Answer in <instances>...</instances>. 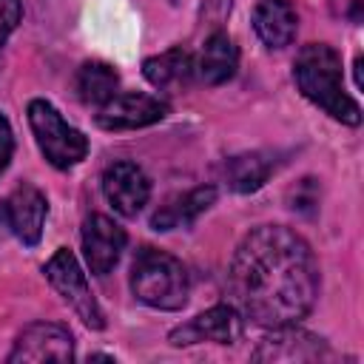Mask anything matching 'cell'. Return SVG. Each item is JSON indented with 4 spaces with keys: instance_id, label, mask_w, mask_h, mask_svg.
Returning a JSON list of instances; mask_svg holds the SVG:
<instances>
[{
    "instance_id": "cell-1",
    "label": "cell",
    "mask_w": 364,
    "mask_h": 364,
    "mask_svg": "<svg viewBox=\"0 0 364 364\" xmlns=\"http://www.w3.org/2000/svg\"><path fill=\"white\" fill-rule=\"evenodd\" d=\"M228 287L233 307L262 324L301 321L318 296V264L310 245L284 225H259L233 253Z\"/></svg>"
},
{
    "instance_id": "cell-2",
    "label": "cell",
    "mask_w": 364,
    "mask_h": 364,
    "mask_svg": "<svg viewBox=\"0 0 364 364\" xmlns=\"http://www.w3.org/2000/svg\"><path fill=\"white\" fill-rule=\"evenodd\" d=\"M293 77L299 91L318 105L324 114L344 125L361 122L358 102L344 91V74H341V57L327 43H310L296 54Z\"/></svg>"
},
{
    "instance_id": "cell-3",
    "label": "cell",
    "mask_w": 364,
    "mask_h": 364,
    "mask_svg": "<svg viewBox=\"0 0 364 364\" xmlns=\"http://www.w3.org/2000/svg\"><path fill=\"white\" fill-rule=\"evenodd\" d=\"M188 270L185 264L156 247H142L131 267L134 296L154 310H179L188 301Z\"/></svg>"
},
{
    "instance_id": "cell-4",
    "label": "cell",
    "mask_w": 364,
    "mask_h": 364,
    "mask_svg": "<svg viewBox=\"0 0 364 364\" xmlns=\"http://www.w3.org/2000/svg\"><path fill=\"white\" fill-rule=\"evenodd\" d=\"M28 125H31V134H34L43 156L60 171L74 168L88 154V139L77 128H71L60 117V111L46 100L28 102Z\"/></svg>"
},
{
    "instance_id": "cell-5",
    "label": "cell",
    "mask_w": 364,
    "mask_h": 364,
    "mask_svg": "<svg viewBox=\"0 0 364 364\" xmlns=\"http://www.w3.org/2000/svg\"><path fill=\"white\" fill-rule=\"evenodd\" d=\"M43 273L51 282V287L63 296V301L82 318V324H88L91 330H102L105 327V316H102L91 287H88V279H85V273H82V267H80V262L74 259L71 250L60 247L46 262Z\"/></svg>"
},
{
    "instance_id": "cell-6",
    "label": "cell",
    "mask_w": 364,
    "mask_h": 364,
    "mask_svg": "<svg viewBox=\"0 0 364 364\" xmlns=\"http://www.w3.org/2000/svg\"><path fill=\"white\" fill-rule=\"evenodd\" d=\"M46 213H48V202H46L43 191H37L28 182L17 185L11 193H6L0 199V225L28 247H34L40 242Z\"/></svg>"
},
{
    "instance_id": "cell-7",
    "label": "cell",
    "mask_w": 364,
    "mask_h": 364,
    "mask_svg": "<svg viewBox=\"0 0 364 364\" xmlns=\"http://www.w3.org/2000/svg\"><path fill=\"white\" fill-rule=\"evenodd\" d=\"M165 114H168L165 100L142 91H125V94H114L108 102L100 105L97 125L105 131H134L165 119Z\"/></svg>"
},
{
    "instance_id": "cell-8",
    "label": "cell",
    "mask_w": 364,
    "mask_h": 364,
    "mask_svg": "<svg viewBox=\"0 0 364 364\" xmlns=\"http://www.w3.org/2000/svg\"><path fill=\"white\" fill-rule=\"evenodd\" d=\"M242 330H245V316L233 304H216V307L199 313L196 318H191L188 324H179L168 336V341L173 347H185V344H196V341L233 344L242 338Z\"/></svg>"
},
{
    "instance_id": "cell-9",
    "label": "cell",
    "mask_w": 364,
    "mask_h": 364,
    "mask_svg": "<svg viewBox=\"0 0 364 364\" xmlns=\"http://www.w3.org/2000/svg\"><path fill=\"white\" fill-rule=\"evenodd\" d=\"M74 358V338L65 327L51 321L28 324L9 353V364H40V361H71Z\"/></svg>"
},
{
    "instance_id": "cell-10",
    "label": "cell",
    "mask_w": 364,
    "mask_h": 364,
    "mask_svg": "<svg viewBox=\"0 0 364 364\" xmlns=\"http://www.w3.org/2000/svg\"><path fill=\"white\" fill-rule=\"evenodd\" d=\"M270 330L273 333H267L253 350V361H321L330 355L324 338L299 330L296 324L270 327Z\"/></svg>"
},
{
    "instance_id": "cell-11",
    "label": "cell",
    "mask_w": 364,
    "mask_h": 364,
    "mask_svg": "<svg viewBox=\"0 0 364 364\" xmlns=\"http://www.w3.org/2000/svg\"><path fill=\"white\" fill-rule=\"evenodd\" d=\"M102 193L117 213L131 219L145 208L151 196V179L134 162H114L102 173Z\"/></svg>"
},
{
    "instance_id": "cell-12",
    "label": "cell",
    "mask_w": 364,
    "mask_h": 364,
    "mask_svg": "<svg viewBox=\"0 0 364 364\" xmlns=\"http://www.w3.org/2000/svg\"><path fill=\"white\" fill-rule=\"evenodd\" d=\"M125 250V230L102 216V213H94L85 219L82 225V253H85V262L91 267L94 276H105L114 270V264L119 262Z\"/></svg>"
},
{
    "instance_id": "cell-13",
    "label": "cell",
    "mask_w": 364,
    "mask_h": 364,
    "mask_svg": "<svg viewBox=\"0 0 364 364\" xmlns=\"http://www.w3.org/2000/svg\"><path fill=\"white\" fill-rule=\"evenodd\" d=\"M296 9L287 0H259L253 9V28L259 40L270 48H284L296 37Z\"/></svg>"
},
{
    "instance_id": "cell-14",
    "label": "cell",
    "mask_w": 364,
    "mask_h": 364,
    "mask_svg": "<svg viewBox=\"0 0 364 364\" xmlns=\"http://www.w3.org/2000/svg\"><path fill=\"white\" fill-rule=\"evenodd\" d=\"M239 68V51L233 46V40L222 31L210 34L199 51V60L193 63V74L205 82V85H222L228 82Z\"/></svg>"
},
{
    "instance_id": "cell-15",
    "label": "cell",
    "mask_w": 364,
    "mask_h": 364,
    "mask_svg": "<svg viewBox=\"0 0 364 364\" xmlns=\"http://www.w3.org/2000/svg\"><path fill=\"white\" fill-rule=\"evenodd\" d=\"M213 202H216V188L213 185H199V188H193V191L171 199L168 205H162L151 216V225L156 230H173V228L193 225L199 219V213H205Z\"/></svg>"
},
{
    "instance_id": "cell-16",
    "label": "cell",
    "mask_w": 364,
    "mask_h": 364,
    "mask_svg": "<svg viewBox=\"0 0 364 364\" xmlns=\"http://www.w3.org/2000/svg\"><path fill=\"white\" fill-rule=\"evenodd\" d=\"M142 74H145V80L154 88L173 91V88H182V85L191 82V77H193V57L185 48H171V51H162L156 57H148L142 63Z\"/></svg>"
},
{
    "instance_id": "cell-17",
    "label": "cell",
    "mask_w": 364,
    "mask_h": 364,
    "mask_svg": "<svg viewBox=\"0 0 364 364\" xmlns=\"http://www.w3.org/2000/svg\"><path fill=\"white\" fill-rule=\"evenodd\" d=\"M273 168H276V159L270 154H264V151L236 154V156H230L225 162V182L236 193H253L267 182Z\"/></svg>"
},
{
    "instance_id": "cell-18",
    "label": "cell",
    "mask_w": 364,
    "mask_h": 364,
    "mask_svg": "<svg viewBox=\"0 0 364 364\" xmlns=\"http://www.w3.org/2000/svg\"><path fill=\"white\" fill-rule=\"evenodd\" d=\"M119 77L108 63H85L77 71V94L88 105H102L117 94Z\"/></svg>"
},
{
    "instance_id": "cell-19",
    "label": "cell",
    "mask_w": 364,
    "mask_h": 364,
    "mask_svg": "<svg viewBox=\"0 0 364 364\" xmlns=\"http://www.w3.org/2000/svg\"><path fill=\"white\" fill-rule=\"evenodd\" d=\"M20 17H23V6H20V0H0V48L6 46L9 34L17 28Z\"/></svg>"
},
{
    "instance_id": "cell-20",
    "label": "cell",
    "mask_w": 364,
    "mask_h": 364,
    "mask_svg": "<svg viewBox=\"0 0 364 364\" xmlns=\"http://www.w3.org/2000/svg\"><path fill=\"white\" fill-rule=\"evenodd\" d=\"M11 151H14V136H11V128H9L6 117L0 114V173H3L6 168H9Z\"/></svg>"
}]
</instances>
